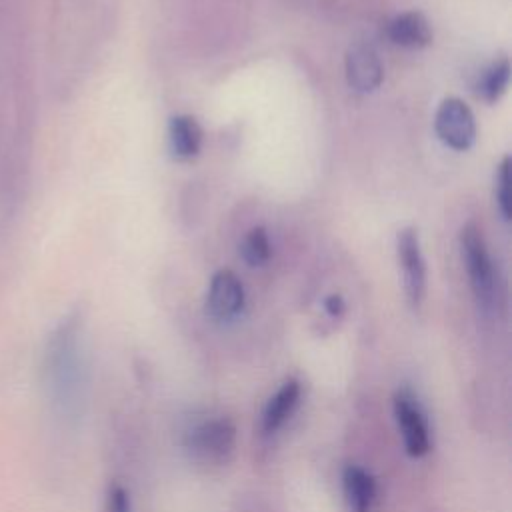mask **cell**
Here are the masks:
<instances>
[{"label":"cell","mask_w":512,"mask_h":512,"mask_svg":"<svg viewBox=\"0 0 512 512\" xmlns=\"http://www.w3.org/2000/svg\"><path fill=\"white\" fill-rule=\"evenodd\" d=\"M46 380L54 402L66 414H78L86 390V366L78 342V324L64 322L46 350Z\"/></svg>","instance_id":"1"},{"label":"cell","mask_w":512,"mask_h":512,"mask_svg":"<svg viewBox=\"0 0 512 512\" xmlns=\"http://www.w3.org/2000/svg\"><path fill=\"white\" fill-rule=\"evenodd\" d=\"M460 248L476 304L482 312L488 314L494 310L498 298L496 272L484 236L476 224H466L462 228Z\"/></svg>","instance_id":"2"},{"label":"cell","mask_w":512,"mask_h":512,"mask_svg":"<svg viewBox=\"0 0 512 512\" xmlns=\"http://www.w3.org/2000/svg\"><path fill=\"white\" fill-rule=\"evenodd\" d=\"M184 446L200 462H226L236 446V426L226 416L200 420L186 432Z\"/></svg>","instance_id":"3"},{"label":"cell","mask_w":512,"mask_h":512,"mask_svg":"<svg viewBox=\"0 0 512 512\" xmlns=\"http://www.w3.org/2000/svg\"><path fill=\"white\" fill-rule=\"evenodd\" d=\"M434 128L438 138L452 150H468L476 138V122L470 106L460 98H446L440 102Z\"/></svg>","instance_id":"4"},{"label":"cell","mask_w":512,"mask_h":512,"mask_svg":"<svg viewBox=\"0 0 512 512\" xmlns=\"http://www.w3.org/2000/svg\"><path fill=\"white\" fill-rule=\"evenodd\" d=\"M394 416L408 456L422 458L430 452L428 420L410 390H398L394 396Z\"/></svg>","instance_id":"5"},{"label":"cell","mask_w":512,"mask_h":512,"mask_svg":"<svg viewBox=\"0 0 512 512\" xmlns=\"http://www.w3.org/2000/svg\"><path fill=\"white\" fill-rule=\"evenodd\" d=\"M396 252L402 268L406 298L412 308H418L426 294V262L420 250L418 232L414 228H404L398 232Z\"/></svg>","instance_id":"6"},{"label":"cell","mask_w":512,"mask_h":512,"mask_svg":"<svg viewBox=\"0 0 512 512\" xmlns=\"http://www.w3.org/2000/svg\"><path fill=\"white\" fill-rule=\"evenodd\" d=\"M246 294L240 278L232 270H218L208 286L206 308L218 322H230L244 310Z\"/></svg>","instance_id":"7"},{"label":"cell","mask_w":512,"mask_h":512,"mask_svg":"<svg viewBox=\"0 0 512 512\" xmlns=\"http://www.w3.org/2000/svg\"><path fill=\"white\" fill-rule=\"evenodd\" d=\"M384 78L382 62L368 44H354L346 54V80L356 92H372Z\"/></svg>","instance_id":"8"},{"label":"cell","mask_w":512,"mask_h":512,"mask_svg":"<svg viewBox=\"0 0 512 512\" xmlns=\"http://www.w3.org/2000/svg\"><path fill=\"white\" fill-rule=\"evenodd\" d=\"M302 396V386L298 380H286L266 402L262 412V430L266 434L278 432L294 414Z\"/></svg>","instance_id":"9"},{"label":"cell","mask_w":512,"mask_h":512,"mask_svg":"<svg viewBox=\"0 0 512 512\" xmlns=\"http://www.w3.org/2000/svg\"><path fill=\"white\" fill-rule=\"evenodd\" d=\"M342 484H344V496L348 502L350 512H372L376 504V480L374 476L358 466L350 464L344 468L342 474Z\"/></svg>","instance_id":"10"},{"label":"cell","mask_w":512,"mask_h":512,"mask_svg":"<svg viewBox=\"0 0 512 512\" xmlns=\"http://www.w3.org/2000/svg\"><path fill=\"white\" fill-rule=\"evenodd\" d=\"M388 38L402 48H424L432 42V30L424 14L412 10L388 22Z\"/></svg>","instance_id":"11"},{"label":"cell","mask_w":512,"mask_h":512,"mask_svg":"<svg viewBox=\"0 0 512 512\" xmlns=\"http://www.w3.org/2000/svg\"><path fill=\"white\" fill-rule=\"evenodd\" d=\"M168 140L170 150L178 160H190L198 156L202 148V128L192 116H174L168 128Z\"/></svg>","instance_id":"12"},{"label":"cell","mask_w":512,"mask_h":512,"mask_svg":"<svg viewBox=\"0 0 512 512\" xmlns=\"http://www.w3.org/2000/svg\"><path fill=\"white\" fill-rule=\"evenodd\" d=\"M510 82V62L508 58H500L490 68H486L478 80V94L486 102H496L508 88Z\"/></svg>","instance_id":"13"},{"label":"cell","mask_w":512,"mask_h":512,"mask_svg":"<svg viewBox=\"0 0 512 512\" xmlns=\"http://www.w3.org/2000/svg\"><path fill=\"white\" fill-rule=\"evenodd\" d=\"M240 252H242V258L250 264V266H262L268 262L270 254H272V248H270V240H268V234L262 226H256L252 228L242 244H240Z\"/></svg>","instance_id":"14"},{"label":"cell","mask_w":512,"mask_h":512,"mask_svg":"<svg viewBox=\"0 0 512 512\" xmlns=\"http://www.w3.org/2000/svg\"><path fill=\"white\" fill-rule=\"evenodd\" d=\"M496 204L504 220H510V158H502L496 172Z\"/></svg>","instance_id":"15"},{"label":"cell","mask_w":512,"mask_h":512,"mask_svg":"<svg viewBox=\"0 0 512 512\" xmlns=\"http://www.w3.org/2000/svg\"><path fill=\"white\" fill-rule=\"evenodd\" d=\"M106 512H132L130 494L122 484H112L106 494Z\"/></svg>","instance_id":"16"},{"label":"cell","mask_w":512,"mask_h":512,"mask_svg":"<svg viewBox=\"0 0 512 512\" xmlns=\"http://www.w3.org/2000/svg\"><path fill=\"white\" fill-rule=\"evenodd\" d=\"M324 306H326V310H328L332 316H338V314H342V310H344V302H342V298H340L338 294L328 296L326 302H324Z\"/></svg>","instance_id":"17"}]
</instances>
